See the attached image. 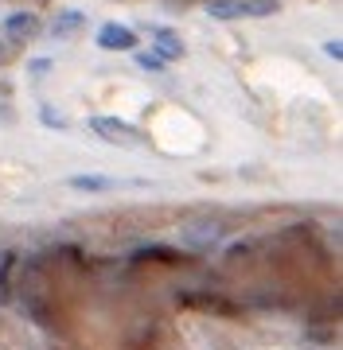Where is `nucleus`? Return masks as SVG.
<instances>
[{"label": "nucleus", "instance_id": "nucleus-1", "mask_svg": "<svg viewBox=\"0 0 343 350\" xmlns=\"http://www.w3.org/2000/svg\"><path fill=\"white\" fill-rule=\"evenodd\" d=\"M281 0H211L207 16L211 20H262V16H277Z\"/></svg>", "mask_w": 343, "mask_h": 350}, {"label": "nucleus", "instance_id": "nucleus-2", "mask_svg": "<svg viewBox=\"0 0 343 350\" xmlns=\"http://www.w3.org/2000/svg\"><path fill=\"white\" fill-rule=\"evenodd\" d=\"M90 129L110 144H121V148H140L144 144L140 129H133L129 121H117V117H90Z\"/></svg>", "mask_w": 343, "mask_h": 350}, {"label": "nucleus", "instance_id": "nucleus-3", "mask_svg": "<svg viewBox=\"0 0 343 350\" xmlns=\"http://www.w3.org/2000/svg\"><path fill=\"white\" fill-rule=\"evenodd\" d=\"M98 47L102 51H133L137 47V31L125 24H105L98 31Z\"/></svg>", "mask_w": 343, "mask_h": 350}, {"label": "nucleus", "instance_id": "nucleus-4", "mask_svg": "<svg viewBox=\"0 0 343 350\" xmlns=\"http://www.w3.org/2000/svg\"><path fill=\"white\" fill-rule=\"evenodd\" d=\"M4 27H8V36H12L16 43H31V39L43 31V24H39L36 12H12L8 20H4Z\"/></svg>", "mask_w": 343, "mask_h": 350}, {"label": "nucleus", "instance_id": "nucleus-5", "mask_svg": "<svg viewBox=\"0 0 343 350\" xmlns=\"http://www.w3.org/2000/svg\"><path fill=\"white\" fill-rule=\"evenodd\" d=\"M153 47H156V59H164V63H172V59H183V39L176 36V31H168V27H156L153 31Z\"/></svg>", "mask_w": 343, "mask_h": 350}, {"label": "nucleus", "instance_id": "nucleus-6", "mask_svg": "<svg viewBox=\"0 0 343 350\" xmlns=\"http://www.w3.org/2000/svg\"><path fill=\"white\" fill-rule=\"evenodd\" d=\"M82 24H86V16L75 12V8H71V12H59V16H55V24H51V36L55 39H66V36H75Z\"/></svg>", "mask_w": 343, "mask_h": 350}, {"label": "nucleus", "instance_id": "nucleus-7", "mask_svg": "<svg viewBox=\"0 0 343 350\" xmlns=\"http://www.w3.org/2000/svg\"><path fill=\"white\" fill-rule=\"evenodd\" d=\"M71 187L75 191H114L117 179H110V175H71Z\"/></svg>", "mask_w": 343, "mask_h": 350}, {"label": "nucleus", "instance_id": "nucleus-8", "mask_svg": "<svg viewBox=\"0 0 343 350\" xmlns=\"http://www.w3.org/2000/svg\"><path fill=\"white\" fill-rule=\"evenodd\" d=\"M164 261V265H176V261H183V253H176V250H160V245H153V250H140L137 253V261Z\"/></svg>", "mask_w": 343, "mask_h": 350}, {"label": "nucleus", "instance_id": "nucleus-9", "mask_svg": "<svg viewBox=\"0 0 343 350\" xmlns=\"http://www.w3.org/2000/svg\"><path fill=\"white\" fill-rule=\"evenodd\" d=\"M16 265V253H4L0 257V304H8V273Z\"/></svg>", "mask_w": 343, "mask_h": 350}, {"label": "nucleus", "instance_id": "nucleus-10", "mask_svg": "<svg viewBox=\"0 0 343 350\" xmlns=\"http://www.w3.org/2000/svg\"><path fill=\"white\" fill-rule=\"evenodd\" d=\"M39 113H43V125H55V129H66V121H63V117H59V113H55V109H51V105H43V109H39Z\"/></svg>", "mask_w": 343, "mask_h": 350}, {"label": "nucleus", "instance_id": "nucleus-11", "mask_svg": "<svg viewBox=\"0 0 343 350\" xmlns=\"http://www.w3.org/2000/svg\"><path fill=\"white\" fill-rule=\"evenodd\" d=\"M137 63L144 66V70H160V66H164V59H156V55H144V51H137Z\"/></svg>", "mask_w": 343, "mask_h": 350}, {"label": "nucleus", "instance_id": "nucleus-12", "mask_svg": "<svg viewBox=\"0 0 343 350\" xmlns=\"http://www.w3.org/2000/svg\"><path fill=\"white\" fill-rule=\"evenodd\" d=\"M324 55L340 63V55H343V43H340V39H328V43H324Z\"/></svg>", "mask_w": 343, "mask_h": 350}, {"label": "nucleus", "instance_id": "nucleus-13", "mask_svg": "<svg viewBox=\"0 0 343 350\" xmlns=\"http://www.w3.org/2000/svg\"><path fill=\"white\" fill-rule=\"evenodd\" d=\"M0 63H8V55H4V47H0Z\"/></svg>", "mask_w": 343, "mask_h": 350}]
</instances>
